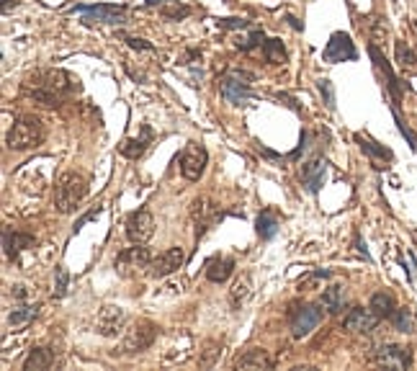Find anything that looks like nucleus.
I'll use <instances>...</instances> for the list:
<instances>
[{
	"mask_svg": "<svg viewBox=\"0 0 417 371\" xmlns=\"http://www.w3.org/2000/svg\"><path fill=\"white\" fill-rule=\"evenodd\" d=\"M232 273H234V258L214 256L206 261V278H209L212 284H224Z\"/></svg>",
	"mask_w": 417,
	"mask_h": 371,
	"instance_id": "nucleus-16",
	"label": "nucleus"
},
{
	"mask_svg": "<svg viewBox=\"0 0 417 371\" xmlns=\"http://www.w3.org/2000/svg\"><path fill=\"white\" fill-rule=\"evenodd\" d=\"M155 235V217L149 215L147 209H137L127 217V237L129 243H147L149 237Z\"/></svg>",
	"mask_w": 417,
	"mask_h": 371,
	"instance_id": "nucleus-10",
	"label": "nucleus"
},
{
	"mask_svg": "<svg viewBox=\"0 0 417 371\" xmlns=\"http://www.w3.org/2000/svg\"><path fill=\"white\" fill-rule=\"evenodd\" d=\"M250 294H253V281H250V276H240L232 284V289H229V307H232L234 312L242 309L245 307V302L250 299Z\"/></svg>",
	"mask_w": 417,
	"mask_h": 371,
	"instance_id": "nucleus-23",
	"label": "nucleus"
},
{
	"mask_svg": "<svg viewBox=\"0 0 417 371\" xmlns=\"http://www.w3.org/2000/svg\"><path fill=\"white\" fill-rule=\"evenodd\" d=\"M101 215V207H96V209H91V212H88V215H83L80 217L78 222H75V232H80V229H83V224L85 222H91V219H96V217Z\"/></svg>",
	"mask_w": 417,
	"mask_h": 371,
	"instance_id": "nucleus-40",
	"label": "nucleus"
},
{
	"mask_svg": "<svg viewBox=\"0 0 417 371\" xmlns=\"http://www.w3.org/2000/svg\"><path fill=\"white\" fill-rule=\"evenodd\" d=\"M379 314H374V309L368 307H353L350 312L345 314V320H343V325H345V330H350V333H371V330L379 325Z\"/></svg>",
	"mask_w": 417,
	"mask_h": 371,
	"instance_id": "nucleus-13",
	"label": "nucleus"
},
{
	"mask_svg": "<svg viewBox=\"0 0 417 371\" xmlns=\"http://www.w3.org/2000/svg\"><path fill=\"white\" fill-rule=\"evenodd\" d=\"M36 314H39L36 304H21V307H16L13 312L8 314V322H11V328H21V325L34 320Z\"/></svg>",
	"mask_w": 417,
	"mask_h": 371,
	"instance_id": "nucleus-29",
	"label": "nucleus"
},
{
	"mask_svg": "<svg viewBox=\"0 0 417 371\" xmlns=\"http://www.w3.org/2000/svg\"><path fill=\"white\" fill-rule=\"evenodd\" d=\"M185 263V253L183 248H178V245H173V248L163 250L157 258H152V263H149V276L152 278H168L170 273H176L181 266Z\"/></svg>",
	"mask_w": 417,
	"mask_h": 371,
	"instance_id": "nucleus-11",
	"label": "nucleus"
},
{
	"mask_svg": "<svg viewBox=\"0 0 417 371\" xmlns=\"http://www.w3.org/2000/svg\"><path fill=\"white\" fill-rule=\"evenodd\" d=\"M322 309H325L322 304H304L302 309H297V314L291 317V338L302 341V338L309 336L312 330L322 322V317H325Z\"/></svg>",
	"mask_w": 417,
	"mask_h": 371,
	"instance_id": "nucleus-8",
	"label": "nucleus"
},
{
	"mask_svg": "<svg viewBox=\"0 0 417 371\" xmlns=\"http://www.w3.org/2000/svg\"><path fill=\"white\" fill-rule=\"evenodd\" d=\"M55 366V350L52 348H31L23 358V371H44Z\"/></svg>",
	"mask_w": 417,
	"mask_h": 371,
	"instance_id": "nucleus-21",
	"label": "nucleus"
},
{
	"mask_svg": "<svg viewBox=\"0 0 417 371\" xmlns=\"http://www.w3.org/2000/svg\"><path fill=\"white\" fill-rule=\"evenodd\" d=\"M394 122H396V127H399V132H402V135H404V139H407V142L412 144V150H417V135H415V132H412L410 127H407V124L402 122V116H399V111H396V106H394Z\"/></svg>",
	"mask_w": 417,
	"mask_h": 371,
	"instance_id": "nucleus-36",
	"label": "nucleus"
},
{
	"mask_svg": "<svg viewBox=\"0 0 417 371\" xmlns=\"http://www.w3.org/2000/svg\"><path fill=\"white\" fill-rule=\"evenodd\" d=\"M44 124L36 116H18L8 132V147L11 150H31L36 144L44 142Z\"/></svg>",
	"mask_w": 417,
	"mask_h": 371,
	"instance_id": "nucleus-3",
	"label": "nucleus"
},
{
	"mask_svg": "<svg viewBox=\"0 0 417 371\" xmlns=\"http://www.w3.org/2000/svg\"><path fill=\"white\" fill-rule=\"evenodd\" d=\"M250 75L248 72H229L224 80H222V98L232 106H245L250 98H253V88H250Z\"/></svg>",
	"mask_w": 417,
	"mask_h": 371,
	"instance_id": "nucleus-6",
	"label": "nucleus"
},
{
	"mask_svg": "<svg viewBox=\"0 0 417 371\" xmlns=\"http://www.w3.org/2000/svg\"><path fill=\"white\" fill-rule=\"evenodd\" d=\"M124 42H127L129 47H132V50H139V52H155V47H152V44L144 42V39H137V36H127Z\"/></svg>",
	"mask_w": 417,
	"mask_h": 371,
	"instance_id": "nucleus-39",
	"label": "nucleus"
},
{
	"mask_svg": "<svg viewBox=\"0 0 417 371\" xmlns=\"http://www.w3.org/2000/svg\"><path fill=\"white\" fill-rule=\"evenodd\" d=\"M178 163H181V173H183L185 181H191L196 183L206 171V163H209V152H206L204 144H188L181 157H178Z\"/></svg>",
	"mask_w": 417,
	"mask_h": 371,
	"instance_id": "nucleus-7",
	"label": "nucleus"
},
{
	"mask_svg": "<svg viewBox=\"0 0 417 371\" xmlns=\"http://www.w3.org/2000/svg\"><path fill=\"white\" fill-rule=\"evenodd\" d=\"M358 57V52H355V44L353 39L343 31H335L330 36V42H327L325 52H322V59L330 64H338V62H350V59Z\"/></svg>",
	"mask_w": 417,
	"mask_h": 371,
	"instance_id": "nucleus-9",
	"label": "nucleus"
},
{
	"mask_svg": "<svg viewBox=\"0 0 417 371\" xmlns=\"http://www.w3.org/2000/svg\"><path fill=\"white\" fill-rule=\"evenodd\" d=\"M325 171H327L325 157H314V160H309V163L302 168V181H304L307 191L309 193L319 191V186H322V181H325Z\"/></svg>",
	"mask_w": 417,
	"mask_h": 371,
	"instance_id": "nucleus-18",
	"label": "nucleus"
},
{
	"mask_svg": "<svg viewBox=\"0 0 417 371\" xmlns=\"http://www.w3.org/2000/svg\"><path fill=\"white\" fill-rule=\"evenodd\" d=\"M319 278H330V271H312V273H307L302 281H299V289H309L314 281H319Z\"/></svg>",
	"mask_w": 417,
	"mask_h": 371,
	"instance_id": "nucleus-38",
	"label": "nucleus"
},
{
	"mask_svg": "<svg viewBox=\"0 0 417 371\" xmlns=\"http://www.w3.org/2000/svg\"><path fill=\"white\" fill-rule=\"evenodd\" d=\"M31 245H34V237L26 235V232H16V229H11V227L3 229V253H6V258H11V261H16L18 253L31 248Z\"/></svg>",
	"mask_w": 417,
	"mask_h": 371,
	"instance_id": "nucleus-17",
	"label": "nucleus"
},
{
	"mask_svg": "<svg viewBox=\"0 0 417 371\" xmlns=\"http://www.w3.org/2000/svg\"><path fill=\"white\" fill-rule=\"evenodd\" d=\"M389 320H392V325L399 330V333H410L412 330V314H410V309L407 307L394 309V314H392Z\"/></svg>",
	"mask_w": 417,
	"mask_h": 371,
	"instance_id": "nucleus-31",
	"label": "nucleus"
},
{
	"mask_svg": "<svg viewBox=\"0 0 417 371\" xmlns=\"http://www.w3.org/2000/svg\"><path fill=\"white\" fill-rule=\"evenodd\" d=\"M78 88V78H72L70 72L64 70H36L23 83V93L28 98H34L36 103H44V106H59Z\"/></svg>",
	"mask_w": 417,
	"mask_h": 371,
	"instance_id": "nucleus-1",
	"label": "nucleus"
},
{
	"mask_svg": "<svg viewBox=\"0 0 417 371\" xmlns=\"http://www.w3.org/2000/svg\"><path fill=\"white\" fill-rule=\"evenodd\" d=\"M152 263V256H149L147 248H142V243H137L135 248H127L124 253L119 256V266L121 268H149Z\"/></svg>",
	"mask_w": 417,
	"mask_h": 371,
	"instance_id": "nucleus-20",
	"label": "nucleus"
},
{
	"mask_svg": "<svg viewBox=\"0 0 417 371\" xmlns=\"http://www.w3.org/2000/svg\"><path fill=\"white\" fill-rule=\"evenodd\" d=\"M396 59H399V64H404V67H417V57L402 42H396Z\"/></svg>",
	"mask_w": 417,
	"mask_h": 371,
	"instance_id": "nucleus-35",
	"label": "nucleus"
},
{
	"mask_svg": "<svg viewBox=\"0 0 417 371\" xmlns=\"http://www.w3.org/2000/svg\"><path fill=\"white\" fill-rule=\"evenodd\" d=\"M157 325L149 320H137L124 328V338H121V350L124 353H144L152 348V343L157 341Z\"/></svg>",
	"mask_w": 417,
	"mask_h": 371,
	"instance_id": "nucleus-4",
	"label": "nucleus"
},
{
	"mask_svg": "<svg viewBox=\"0 0 417 371\" xmlns=\"http://www.w3.org/2000/svg\"><path fill=\"white\" fill-rule=\"evenodd\" d=\"M255 229H258L261 240H273L278 232V217L273 212H261L258 222H255Z\"/></svg>",
	"mask_w": 417,
	"mask_h": 371,
	"instance_id": "nucleus-26",
	"label": "nucleus"
},
{
	"mask_svg": "<svg viewBox=\"0 0 417 371\" xmlns=\"http://www.w3.org/2000/svg\"><path fill=\"white\" fill-rule=\"evenodd\" d=\"M368 55H371V59L376 62V67L387 75V86H389V93L392 98H394V106L399 103V98H402V86H399V80H396L394 70H392V64L387 62V57H384L382 52H379V47L376 44H368Z\"/></svg>",
	"mask_w": 417,
	"mask_h": 371,
	"instance_id": "nucleus-15",
	"label": "nucleus"
},
{
	"mask_svg": "<svg viewBox=\"0 0 417 371\" xmlns=\"http://www.w3.org/2000/svg\"><path fill=\"white\" fill-rule=\"evenodd\" d=\"M124 328H127V312L121 307H116V304H106L98 312V317H96V333L103 338L119 336Z\"/></svg>",
	"mask_w": 417,
	"mask_h": 371,
	"instance_id": "nucleus-12",
	"label": "nucleus"
},
{
	"mask_svg": "<svg viewBox=\"0 0 417 371\" xmlns=\"http://www.w3.org/2000/svg\"><path fill=\"white\" fill-rule=\"evenodd\" d=\"M286 21H289L291 26H294V29H297V31H302V23H299L297 18H294V16H289V18H286Z\"/></svg>",
	"mask_w": 417,
	"mask_h": 371,
	"instance_id": "nucleus-43",
	"label": "nucleus"
},
{
	"mask_svg": "<svg viewBox=\"0 0 417 371\" xmlns=\"http://www.w3.org/2000/svg\"><path fill=\"white\" fill-rule=\"evenodd\" d=\"M149 142H152V129L144 124V127H142V137H135V139H124V142L119 144V152L124 157H129V160H139V157L147 152Z\"/></svg>",
	"mask_w": 417,
	"mask_h": 371,
	"instance_id": "nucleus-19",
	"label": "nucleus"
},
{
	"mask_svg": "<svg viewBox=\"0 0 417 371\" xmlns=\"http://www.w3.org/2000/svg\"><path fill=\"white\" fill-rule=\"evenodd\" d=\"M263 39H265V36H263V31H261V29H253L248 36H242L240 42H234V44H237V50L250 52V50H255V47H261V44H265Z\"/></svg>",
	"mask_w": 417,
	"mask_h": 371,
	"instance_id": "nucleus-32",
	"label": "nucleus"
},
{
	"mask_svg": "<svg viewBox=\"0 0 417 371\" xmlns=\"http://www.w3.org/2000/svg\"><path fill=\"white\" fill-rule=\"evenodd\" d=\"M355 142H358V147H361L368 157H376V160H392V150H387V147H382V144H376L374 139H368V137L355 135Z\"/></svg>",
	"mask_w": 417,
	"mask_h": 371,
	"instance_id": "nucleus-27",
	"label": "nucleus"
},
{
	"mask_svg": "<svg viewBox=\"0 0 417 371\" xmlns=\"http://www.w3.org/2000/svg\"><path fill=\"white\" fill-rule=\"evenodd\" d=\"M67 286H70V273L64 266H57V281H55V297L57 299H62L64 294H67Z\"/></svg>",
	"mask_w": 417,
	"mask_h": 371,
	"instance_id": "nucleus-33",
	"label": "nucleus"
},
{
	"mask_svg": "<svg viewBox=\"0 0 417 371\" xmlns=\"http://www.w3.org/2000/svg\"><path fill=\"white\" fill-rule=\"evenodd\" d=\"M13 297H16V299H18V302L26 299V297H28L26 286H23V284H16V286H13Z\"/></svg>",
	"mask_w": 417,
	"mask_h": 371,
	"instance_id": "nucleus-41",
	"label": "nucleus"
},
{
	"mask_svg": "<svg viewBox=\"0 0 417 371\" xmlns=\"http://www.w3.org/2000/svg\"><path fill=\"white\" fill-rule=\"evenodd\" d=\"M72 13H83V23H108V26H121L129 23L127 11L121 6H108V3H96V6H78L70 8Z\"/></svg>",
	"mask_w": 417,
	"mask_h": 371,
	"instance_id": "nucleus-5",
	"label": "nucleus"
},
{
	"mask_svg": "<svg viewBox=\"0 0 417 371\" xmlns=\"http://www.w3.org/2000/svg\"><path fill=\"white\" fill-rule=\"evenodd\" d=\"M376 361L382 366H394V369H407L412 364V353L402 346H382V348L376 350Z\"/></svg>",
	"mask_w": 417,
	"mask_h": 371,
	"instance_id": "nucleus-14",
	"label": "nucleus"
},
{
	"mask_svg": "<svg viewBox=\"0 0 417 371\" xmlns=\"http://www.w3.org/2000/svg\"><path fill=\"white\" fill-rule=\"evenodd\" d=\"M319 304H322L330 314H340L343 312V307H345V289H343V286H330V289H325Z\"/></svg>",
	"mask_w": 417,
	"mask_h": 371,
	"instance_id": "nucleus-24",
	"label": "nucleus"
},
{
	"mask_svg": "<svg viewBox=\"0 0 417 371\" xmlns=\"http://www.w3.org/2000/svg\"><path fill=\"white\" fill-rule=\"evenodd\" d=\"M88 193V181L80 173H62L55 183V209L59 215H72L75 209L80 207V201L85 199Z\"/></svg>",
	"mask_w": 417,
	"mask_h": 371,
	"instance_id": "nucleus-2",
	"label": "nucleus"
},
{
	"mask_svg": "<svg viewBox=\"0 0 417 371\" xmlns=\"http://www.w3.org/2000/svg\"><path fill=\"white\" fill-rule=\"evenodd\" d=\"M263 55H265V59H268L270 64L286 62V50H283L281 39H268V42L263 44Z\"/></svg>",
	"mask_w": 417,
	"mask_h": 371,
	"instance_id": "nucleus-30",
	"label": "nucleus"
},
{
	"mask_svg": "<svg viewBox=\"0 0 417 371\" xmlns=\"http://www.w3.org/2000/svg\"><path fill=\"white\" fill-rule=\"evenodd\" d=\"M273 361L268 358V350L263 348H250L245 356L234 361V369H270Z\"/></svg>",
	"mask_w": 417,
	"mask_h": 371,
	"instance_id": "nucleus-22",
	"label": "nucleus"
},
{
	"mask_svg": "<svg viewBox=\"0 0 417 371\" xmlns=\"http://www.w3.org/2000/svg\"><path fill=\"white\" fill-rule=\"evenodd\" d=\"M355 248H358V253H361L363 258H368V261H371V256H368L366 243H363V240H361V235H355Z\"/></svg>",
	"mask_w": 417,
	"mask_h": 371,
	"instance_id": "nucleus-42",
	"label": "nucleus"
},
{
	"mask_svg": "<svg viewBox=\"0 0 417 371\" xmlns=\"http://www.w3.org/2000/svg\"><path fill=\"white\" fill-rule=\"evenodd\" d=\"M147 6H163L165 18H185V16L191 13V8L181 6L178 0H147Z\"/></svg>",
	"mask_w": 417,
	"mask_h": 371,
	"instance_id": "nucleus-28",
	"label": "nucleus"
},
{
	"mask_svg": "<svg viewBox=\"0 0 417 371\" xmlns=\"http://www.w3.org/2000/svg\"><path fill=\"white\" fill-rule=\"evenodd\" d=\"M219 29H227V31H234V29H248L250 23L245 21V18H219Z\"/></svg>",
	"mask_w": 417,
	"mask_h": 371,
	"instance_id": "nucleus-37",
	"label": "nucleus"
},
{
	"mask_svg": "<svg viewBox=\"0 0 417 371\" xmlns=\"http://www.w3.org/2000/svg\"><path fill=\"white\" fill-rule=\"evenodd\" d=\"M317 91L322 93V98H325V106L330 108V111H335V88H333V83H330L327 78L317 80Z\"/></svg>",
	"mask_w": 417,
	"mask_h": 371,
	"instance_id": "nucleus-34",
	"label": "nucleus"
},
{
	"mask_svg": "<svg viewBox=\"0 0 417 371\" xmlns=\"http://www.w3.org/2000/svg\"><path fill=\"white\" fill-rule=\"evenodd\" d=\"M368 307L374 309V314H379L382 320H389L392 314H394L396 304H394V297H392L389 292H376L374 297H371V304Z\"/></svg>",
	"mask_w": 417,
	"mask_h": 371,
	"instance_id": "nucleus-25",
	"label": "nucleus"
}]
</instances>
